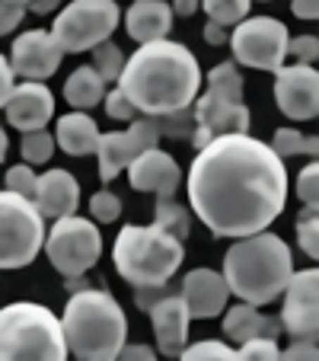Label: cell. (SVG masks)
<instances>
[{
  "instance_id": "6da1fadb",
  "label": "cell",
  "mask_w": 319,
  "mask_h": 361,
  "mask_svg": "<svg viewBox=\"0 0 319 361\" xmlns=\"http://www.w3.org/2000/svg\"><path fill=\"white\" fill-rule=\"evenodd\" d=\"M189 202L214 237L258 233L287 204L284 160L249 131L211 137L189 170Z\"/></svg>"
},
{
  "instance_id": "7a4b0ae2",
  "label": "cell",
  "mask_w": 319,
  "mask_h": 361,
  "mask_svg": "<svg viewBox=\"0 0 319 361\" xmlns=\"http://www.w3.org/2000/svg\"><path fill=\"white\" fill-rule=\"evenodd\" d=\"M118 90L144 116H166L176 109H189L195 102L201 90V68L198 58L179 42H141L135 55L125 58Z\"/></svg>"
},
{
  "instance_id": "3957f363",
  "label": "cell",
  "mask_w": 319,
  "mask_h": 361,
  "mask_svg": "<svg viewBox=\"0 0 319 361\" xmlns=\"http://www.w3.org/2000/svg\"><path fill=\"white\" fill-rule=\"evenodd\" d=\"M294 272V259L287 243L278 233L258 231L249 237H237V243L224 256V281L230 294L246 304H272L281 298L287 279Z\"/></svg>"
},
{
  "instance_id": "277c9868",
  "label": "cell",
  "mask_w": 319,
  "mask_h": 361,
  "mask_svg": "<svg viewBox=\"0 0 319 361\" xmlns=\"http://www.w3.org/2000/svg\"><path fill=\"white\" fill-rule=\"evenodd\" d=\"M64 342L68 352L83 361H112L128 336V320L118 300L102 288H80L70 291L64 307Z\"/></svg>"
},
{
  "instance_id": "5b68a950",
  "label": "cell",
  "mask_w": 319,
  "mask_h": 361,
  "mask_svg": "<svg viewBox=\"0 0 319 361\" xmlns=\"http://www.w3.org/2000/svg\"><path fill=\"white\" fill-rule=\"evenodd\" d=\"M112 259H115L118 275L131 288H156L170 285V279L179 272L185 259V246L156 221L147 227L128 224L118 231Z\"/></svg>"
},
{
  "instance_id": "8992f818",
  "label": "cell",
  "mask_w": 319,
  "mask_h": 361,
  "mask_svg": "<svg viewBox=\"0 0 319 361\" xmlns=\"http://www.w3.org/2000/svg\"><path fill=\"white\" fill-rule=\"evenodd\" d=\"M64 361L68 342L64 329L48 307L16 300L0 310V361Z\"/></svg>"
},
{
  "instance_id": "52a82bcc",
  "label": "cell",
  "mask_w": 319,
  "mask_h": 361,
  "mask_svg": "<svg viewBox=\"0 0 319 361\" xmlns=\"http://www.w3.org/2000/svg\"><path fill=\"white\" fill-rule=\"evenodd\" d=\"M45 243V218L32 198L0 192V269H26Z\"/></svg>"
},
{
  "instance_id": "ba28073f",
  "label": "cell",
  "mask_w": 319,
  "mask_h": 361,
  "mask_svg": "<svg viewBox=\"0 0 319 361\" xmlns=\"http://www.w3.org/2000/svg\"><path fill=\"white\" fill-rule=\"evenodd\" d=\"M118 20H122V10L115 0H74L51 26V39L64 55H77L112 39Z\"/></svg>"
},
{
  "instance_id": "9c48e42d",
  "label": "cell",
  "mask_w": 319,
  "mask_h": 361,
  "mask_svg": "<svg viewBox=\"0 0 319 361\" xmlns=\"http://www.w3.org/2000/svg\"><path fill=\"white\" fill-rule=\"evenodd\" d=\"M45 252L48 262L58 269L61 275H83L99 262L102 256V233L93 221L68 214L58 218L55 227L45 233Z\"/></svg>"
},
{
  "instance_id": "30bf717a",
  "label": "cell",
  "mask_w": 319,
  "mask_h": 361,
  "mask_svg": "<svg viewBox=\"0 0 319 361\" xmlns=\"http://www.w3.org/2000/svg\"><path fill=\"white\" fill-rule=\"evenodd\" d=\"M287 26L278 23L275 16H252V20H239L233 35H227L237 58L243 68L252 71H278L287 58Z\"/></svg>"
},
{
  "instance_id": "8fae6325",
  "label": "cell",
  "mask_w": 319,
  "mask_h": 361,
  "mask_svg": "<svg viewBox=\"0 0 319 361\" xmlns=\"http://www.w3.org/2000/svg\"><path fill=\"white\" fill-rule=\"evenodd\" d=\"M195 147H204L211 137L218 135H243L249 131V109H246L243 96L224 93V90L208 87L204 96H195Z\"/></svg>"
},
{
  "instance_id": "7c38bea8",
  "label": "cell",
  "mask_w": 319,
  "mask_h": 361,
  "mask_svg": "<svg viewBox=\"0 0 319 361\" xmlns=\"http://www.w3.org/2000/svg\"><path fill=\"white\" fill-rule=\"evenodd\" d=\"M131 128L125 131H109L96 141V157H99V179L102 183H112L137 154H144L147 147H156L160 141V131L154 125V116L150 118H131Z\"/></svg>"
},
{
  "instance_id": "4fadbf2b",
  "label": "cell",
  "mask_w": 319,
  "mask_h": 361,
  "mask_svg": "<svg viewBox=\"0 0 319 361\" xmlns=\"http://www.w3.org/2000/svg\"><path fill=\"white\" fill-rule=\"evenodd\" d=\"M284 307H281V333L291 339H316L319 329V272L316 269H304V272H291L284 285Z\"/></svg>"
},
{
  "instance_id": "5bb4252c",
  "label": "cell",
  "mask_w": 319,
  "mask_h": 361,
  "mask_svg": "<svg viewBox=\"0 0 319 361\" xmlns=\"http://www.w3.org/2000/svg\"><path fill=\"white\" fill-rule=\"evenodd\" d=\"M275 99L278 109L294 122H310L319 116V74L313 64H281L275 71Z\"/></svg>"
},
{
  "instance_id": "9a60e30c",
  "label": "cell",
  "mask_w": 319,
  "mask_h": 361,
  "mask_svg": "<svg viewBox=\"0 0 319 361\" xmlns=\"http://www.w3.org/2000/svg\"><path fill=\"white\" fill-rule=\"evenodd\" d=\"M61 61L64 51L51 39V32H42V29L23 32L13 42V51H10V68L23 80H48L51 74H58Z\"/></svg>"
},
{
  "instance_id": "2e32d148",
  "label": "cell",
  "mask_w": 319,
  "mask_h": 361,
  "mask_svg": "<svg viewBox=\"0 0 319 361\" xmlns=\"http://www.w3.org/2000/svg\"><path fill=\"white\" fill-rule=\"evenodd\" d=\"M150 323H154V336H156V348L160 355H170V358H179V352L189 342V307H185L182 294H170L156 298L150 304Z\"/></svg>"
},
{
  "instance_id": "e0dca14e",
  "label": "cell",
  "mask_w": 319,
  "mask_h": 361,
  "mask_svg": "<svg viewBox=\"0 0 319 361\" xmlns=\"http://www.w3.org/2000/svg\"><path fill=\"white\" fill-rule=\"evenodd\" d=\"M4 109H7V122L13 128L35 131L51 122V116H55V96H51V90L42 80H26L10 90Z\"/></svg>"
},
{
  "instance_id": "ac0fdd59",
  "label": "cell",
  "mask_w": 319,
  "mask_h": 361,
  "mask_svg": "<svg viewBox=\"0 0 319 361\" xmlns=\"http://www.w3.org/2000/svg\"><path fill=\"white\" fill-rule=\"evenodd\" d=\"M128 183L135 192H154V195H176L179 183H182V170L179 164L156 147H147L137 154L128 166Z\"/></svg>"
},
{
  "instance_id": "d6986e66",
  "label": "cell",
  "mask_w": 319,
  "mask_h": 361,
  "mask_svg": "<svg viewBox=\"0 0 319 361\" xmlns=\"http://www.w3.org/2000/svg\"><path fill=\"white\" fill-rule=\"evenodd\" d=\"M182 298L192 320H211L227 310L230 288H227L224 275L214 269H192L182 281Z\"/></svg>"
},
{
  "instance_id": "ffe728a7",
  "label": "cell",
  "mask_w": 319,
  "mask_h": 361,
  "mask_svg": "<svg viewBox=\"0 0 319 361\" xmlns=\"http://www.w3.org/2000/svg\"><path fill=\"white\" fill-rule=\"evenodd\" d=\"M32 202L42 212V218H51V221L68 218V214L77 212V204H80V183L68 170H48L35 179Z\"/></svg>"
},
{
  "instance_id": "44dd1931",
  "label": "cell",
  "mask_w": 319,
  "mask_h": 361,
  "mask_svg": "<svg viewBox=\"0 0 319 361\" xmlns=\"http://www.w3.org/2000/svg\"><path fill=\"white\" fill-rule=\"evenodd\" d=\"M125 29L135 42L166 39L173 29V7L163 0H135L125 13Z\"/></svg>"
},
{
  "instance_id": "7402d4cb",
  "label": "cell",
  "mask_w": 319,
  "mask_h": 361,
  "mask_svg": "<svg viewBox=\"0 0 319 361\" xmlns=\"http://www.w3.org/2000/svg\"><path fill=\"white\" fill-rule=\"evenodd\" d=\"M281 333V320H275V317H265L262 310H258L256 304H237L233 310H227L224 317V336L227 339H233L239 345V342L246 339H256V336H268V339H278Z\"/></svg>"
},
{
  "instance_id": "603a6c76",
  "label": "cell",
  "mask_w": 319,
  "mask_h": 361,
  "mask_svg": "<svg viewBox=\"0 0 319 361\" xmlns=\"http://www.w3.org/2000/svg\"><path fill=\"white\" fill-rule=\"evenodd\" d=\"M96 141H99V128H96V122L89 116H83V109L58 118L55 144L64 150V154H70V157L96 154Z\"/></svg>"
},
{
  "instance_id": "cb8c5ba5",
  "label": "cell",
  "mask_w": 319,
  "mask_h": 361,
  "mask_svg": "<svg viewBox=\"0 0 319 361\" xmlns=\"http://www.w3.org/2000/svg\"><path fill=\"white\" fill-rule=\"evenodd\" d=\"M102 96H106V80L93 68H77L64 83V99L74 109H93L96 102H102Z\"/></svg>"
},
{
  "instance_id": "d4e9b609",
  "label": "cell",
  "mask_w": 319,
  "mask_h": 361,
  "mask_svg": "<svg viewBox=\"0 0 319 361\" xmlns=\"http://www.w3.org/2000/svg\"><path fill=\"white\" fill-rule=\"evenodd\" d=\"M156 224L166 227L173 237H179L185 243L189 240V231H192V214L185 204H179L173 195H156Z\"/></svg>"
},
{
  "instance_id": "484cf974",
  "label": "cell",
  "mask_w": 319,
  "mask_h": 361,
  "mask_svg": "<svg viewBox=\"0 0 319 361\" xmlns=\"http://www.w3.org/2000/svg\"><path fill=\"white\" fill-rule=\"evenodd\" d=\"M268 147H272L278 157H294V154L316 157L319 141H316V135H300V131H294V128H278Z\"/></svg>"
},
{
  "instance_id": "4316f807",
  "label": "cell",
  "mask_w": 319,
  "mask_h": 361,
  "mask_svg": "<svg viewBox=\"0 0 319 361\" xmlns=\"http://www.w3.org/2000/svg\"><path fill=\"white\" fill-rule=\"evenodd\" d=\"M20 154L29 166H39L48 164L51 154H55V135H48L45 128H35V131H23V144H20Z\"/></svg>"
},
{
  "instance_id": "83f0119b",
  "label": "cell",
  "mask_w": 319,
  "mask_h": 361,
  "mask_svg": "<svg viewBox=\"0 0 319 361\" xmlns=\"http://www.w3.org/2000/svg\"><path fill=\"white\" fill-rule=\"evenodd\" d=\"M93 51V71L102 77V80L109 83V80H118V74H122L125 68V55H122V48L112 45L109 39L99 42L96 48H89Z\"/></svg>"
},
{
  "instance_id": "f1b7e54d",
  "label": "cell",
  "mask_w": 319,
  "mask_h": 361,
  "mask_svg": "<svg viewBox=\"0 0 319 361\" xmlns=\"http://www.w3.org/2000/svg\"><path fill=\"white\" fill-rule=\"evenodd\" d=\"M208 13V20L220 23V26H237L239 20H246L252 0H198Z\"/></svg>"
},
{
  "instance_id": "f546056e",
  "label": "cell",
  "mask_w": 319,
  "mask_h": 361,
  "mask_svg": "<svg viewBox=\"0 0 319 361\" xmlns=\"http://www.w3.org/2000/svg\"><path fill=\"white\" fill-rule=\"evenodd\" d=\"M154 125H156V131L166 135V137H192L195 135V116H192V106L189 109L166 112V116H154Z\"/></svg>"
},
{
  "instance_id": "4dcf8cb0",
  "label": "cell",
  "mask_w": 319,
  "mask_h": 361,
  "mask_svg": "<svg viewBox=\"0 0 319 361\" xmlns=\"http://www.w3.org/2000/svg\"><path fill=\"white\" fill-rule=\"evenodd\" d=\"M297 240H300V250L310 259H316L319 256V218H316V208H310V204H306V212L297 221Z\"/></svg>"
},
{
  "instance_id": "1f68e13d",
  "label": "cell",
  "mask_w": 319,
  "mask_h": 361,
  "mask_svg": "<svg viewBox=\"0 0 319 361\" xmlns=\"http://www.w3.org/2000/svg\"><path fill=\"white\" fill-rule=\"evenodd\" d=\"M179 358H185V361H230V358H237V352H233L227 342H198V345H185L182 352H179Z\"/></svg>"
},
{
  "instance_id": "d6a6232c",
  "label": "cell",
  "mask_w": 319,
  "mask_h": 361,
  "mask_svg": "<svg viewBox=\"0 0 319 361\" xmlns=\"http://www.w3.org/2000/svg\"><path fill=\"white\" fill-rule=\"evenodd\" d=\"M89 212H93V221L112 224V221H118V214H122V198L109 189H99L93 198H89Z\"/></svg>"
},
{
  "instance_id": "836d02e7",
  "label": "cell",
  "mask_w": 319,
  "mask_h": 361,
  "mask_svg": "<svg viewBox=\"0 0 319 361\" xmlns=\"http://www.w3.org/2000/svg\"><path fill=\"white\" fill-rule=\"evenodd\" d=\"M237 358H243V361H275V358H281V348H278V342L268 339V336H256V339L239 342Z\"/></svg>"
},
{
  "instance_id": "e575fe53",
  "label": "cell",
  "mask_w": 319,
  "mask_h": 361,
  "mask_svg": "<svg viewBox=\"0 0 319 361\" xmlns=\"http://www.w3.org/2000/svg\"><path fill=\"white\" fill-rule=\"evenodd\" d=\"M297 195H300V202H304V204L316 208V202H319V166H316V157H313V164H306L304 170H300Z\"/></svg>"
},
{
  "instance_id": "d590c367",
  "label": "cell",
  "mask_w": 319,
  "mask_h": 361,
  "mask_svg": "<svg viewBox=\"0 0 319 361\" xmlns=\"http://www.w3.org/2000/svg\"><path fill=\"white\" fill-rule=\"evenodd\" d=\"M35 179H39V176L32 173V166H29V164H20V166H10L7 176H4V183H7L10 192H20V195L32 198V195H35Z\"/></svg>"
},
{
  "instance_id": "8d00e7d4",
  "label": "cell",
  "mask_w": 319,
  "mask_h": 361,
  "mask_svg": "<svg viewBox=\"0 0 319 361\" xmlns=\"http://www.w3.org/2000/svg\"><path fill=\"white\" fill-rule=\"evenodd\" d=\"M287 55L297 58V64H313L319 55V39L316 35H294L287 39Z\"/></svg>"
},
{
  "instance_id": "74e56055",
  "label": "cell",
  "mask_w": 319,
  "mask_h": 361,
  "mask_svg": "<svg viewBox=\"0 0 319 361\" xmlns=\"http://www.w3.org/2000/svg\"><path fill=\"white\" fill-rule=\"evenodd\" d=\"M106 99V112H109L112 118H118V122H131L135 118V106H131V99L122 93V90H112L109 96H102Z\"/></svg>"
},
{
  "instance_id": "f35d334b",
  "label": "cell",
  "mask_w": 319,
  "mask_h": 361,
  "mask_svg": "<svg viewBox=\"0 0 319 361\" xmlns=\"http://www.w3.org/2000/svg\"><path fill=\"white\" fill-rule=\"evenodd\" d=\"M23 16H26V7H23V4H13V0H0V35L13 32V29L23 23Z\"/></svg>"
},
{
  "instance_id": "ab89813d",
  "label": "cell",
  "mask_w": 319,
  "mask_h": 361,
  "mask_svg": "<svg viewBox=\"0 0 319 361\" xmlns=\"http://www.w3.org/2000/svg\"><path fill=\"white\" fill-rule=\"evenodd\" d=\"M319 348H316V339H294V345H287L284 352H281V358H313L316 361Z\"/></svg>"
},
{
  "instance_id": "60d3db41",
  "label": "cell",
  "mask_w": 319,
  "mask_h": 361,
  "mask_svg": "<svg viewBox=\"0 0 319 361\" xmlns=\"http://www.w3.org/2000/svg\"><path fill=\"white\" fill-rule=\"evenodd\" d=\"M13 68H10V61L4 55H0V109H4V102H7V96H10V90L16 87L13 83Z\"/></svg>"
},
{
  "instance_id": "b9f144b4",
  "label": "cell",
  "mask_w": 319,
  "mask_h": 361,
  "mask_svg": "<svg viewBox=\"0 0 319 361\" xmlns=\"http://www.w3.org/2000/svg\"><path fill=\"white\" fill-rule=\"evenodd\" d=\"M166 294V285H156V288H135V304L141 307V310H150V304H154L156 298H163Z\"/></svg>"
},
{
  "instance_id": "7bdbcfd3",
  "label": "cell",
  "mask_w": 319,
  "mask_h": 361,
  "mask_svg": "<svg viewBox=\"0 0 319 361\" xmlns=\"http://www.w3.org/2000/svg\"><path fill=\"white\" fill-rule=\"evenodd\" d=\"M291 13L297 16V20H316L319 0H291Z\"/></svg>"
},
{
  "instance_id": "ee69618b",
  "label": "cell",
  "mask_w": 319,
  "mask_h": 361,
  "mask_svg": "<svg viewBox=\"0 0 319 361\" xmlns=\"http://www.w3.org/2000/svg\"><path fill=\"white\" fill-rule=\"evenodd\" d=\"M118 358L150 361V358H156V355H154V348H150V345H122V348H118Z\"/></svg>"
},
{
  "instance_id": "f6af8a7d",
  "label": "cell",
  "mask_w": 319,
  "mask_h": 361,
  "mask_svg": "<svg viewBox=\"0 0 319 361\" xmlns=\"http://www.w3.org/2000/svg\"><path fill=\"white\" fill-rule=\"evenodd\" d=\"M204 42H208V45H224L227 42V26L208 20V26H204Z\"/></svg>"
},
{
  "instance_id": "bcb514c9",
  "label": "cell",
  "mask_w": 319,
  "mask_h": 361,
  "mask_svg": "<svg viewBox=\"0 0 319 361\" xmlns=\"http://www.w3.org/2000/svg\"><path fill=\"white\" fill-rule=\"evenodd\" d=\"M58 4H61V0H29L26 7L32 10V13H39V16H45V13H51V10L58 7Z\"/></svg>"
},
{
  "instance_id": "7dc6e473",
  "label": "cell",
  "mask_w": 319,
  "mask_h": 361,
  "mask_svg": "<svg viewBox=\"0 0 319 361\" xmlns=\"http://www.w3.org/2000/svg\"><path fill=\"white\" fill-rule=\"evenodd\" d=\"M198 10V0H173V13L179 16H192Z\"/></svg>"
},
{
  "instance_id": "c3c4849f",
  "label": "cell",
  "mask_w": 319,
  "mask_h": 361,
  "mask_svg": "<svg viewBox=\"0 0 319 361\" xmlns=\"http://www.w3.org/2000/svg\"><path fill=\"white\" fill-rule=\"evenodd\" d=\"M7 131H4V125H0V164H4V160H7Z\"/></svg>"
},
{
  "instance_id": "681fc988",
  "label": "cell",
  "mask_w": 319,
  "mask_h": 361,
  "mask_svg": "<svg viewBox=\"0 0 319 361\" xmlns=\"http://www.w3.org/2000/svg\"><path fill=\"white\" fill-rule=\"evenodd\" d=\"M13 4H23V7H26V4H29V0H13Z\"/></svg>"
}]
</instances>
